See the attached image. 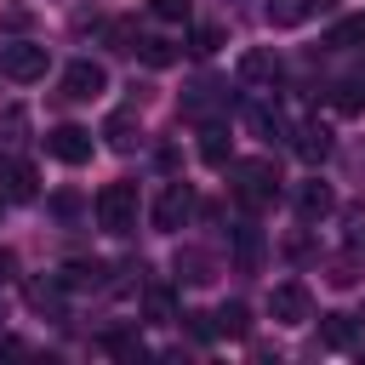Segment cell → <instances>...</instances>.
Returning <instances> with one entry per match:
<instances>
[{"label": "cell", "mask_w": 365, "mask_h": 365, "mask_svg": "<svg viewBox=\"0 0 365 365\" xmlns=\"http://www.w3.org/2000/svg\"><path fill=\"white\" fill-rule=\"evenodd\" d=\"M97 228L114 234V240L137 228V182H103V194H97Z\"/></svg>", "instance_id": "6da1fadb"}, {"label": "cell", "mask_w": 365, "mask_h": 365, "mask_svg": "<svg viewBox=\"0 0 365 365\" xmlns=\"http://www.w3.org/2000/svg\"><path fill=\"white\" fill-rule=\"evenodd\" d=\"M234 194H240V205H268L274 194H279V165L274 160H234Z\"/></svg>", "instance_id": "7a4b0ae2"}, {"label": "cell", "mask_w": 365, "mask_h": 365, "mask_svg": "<svg viewBox=\"0 0 365 365\" xmlns=\"http://www.w3.org/2000/svg\"><path fill=\"white\" fill-rule=\"evenodd\" d=\"M0 74L17 80V86L46 80V46H34V40H11V46H0Z\"/></svg>", "instance_id": "3957f363"}, {"label": "cell", "mask_w": 365, "mask_h": 365, "mask_svg": "<svg viewBox=\"0 0 365 365\" xmlns=\"http://www.w3.org/2000/svg\"><path fill=\"white\" fill-rule=\"evenodd\" d=\"M268 314H274V325H308V319H314L308 285H302V279H279V285L268 291Z\"/></svg>", "instance_id": "277c9868"}, {"label": "cell", "mask_w": 365, "mask_h": 365, "mask_svg": "<svg viewBox=\"0 0 365 365\" xmlns=\"http://www.w3.org/2000/svg\"><path fill=\"white\" fill-rule=\"evenodd\" d=\"M103 91H108V68H103V63L80 57V63L63 68V97H68V103H91V97H103Z\"/></svg>", "instance_id": "5b68a950"}, {"label": "cell", "mask_w": 365, "mask_h": 365, "mask_svg": "<svg viewBox=\"0 0 365 365\" xmlns=\"http://www.w3.org/2000/svg\"><path fill=\"white\" fill-rule=\"evenodd\" d=\"M46 154L63 160V165H86L91 160V131L86 125H51L46 131Z\"/></svg>", "instance_id": "8992f818"}, {"label": "cell", "mask_w": 365, "mask_h": 365, "mask_svg": "<svg viewBox=\"0 0 365 365\" xmlns=\"http://www.w3.org/2000/svg\"><path fill=\"white\" fill-rule=\"evenodd\" d=\"M188 211H194V188L188 182H165V194L154 200V228L160 234H177L188 222Z\"/></svg>", "instance_id": "52a82bcc"}, {"label": "cell", "mask_w": 365, "mask_h": 365, "mask_svg": "<svg viewBox=\"0 0 365 365\" xmlns=\"http://www.w3.org/2000/svg\"><path fill=\"white\" fill-rule=\"evenodd\" d=\"M0 194L6 200H34L40 194V171L29 160H0Z\"/></svg>", "instance_id": "ba28073f"}, {"label": "cell", "mask_w": 365, "mask_h": 365, "mask_svg": "<svg viewBox=\"0 0 365 365\" xmlns=\"http://www.w3.org/2000/svg\"><path fill=\"white\" fill-rule=\"evenodd\" d=\"M57 285H63V291H97V285H108V262H97V257H74V262H63Z\"/></svg>", "instance_id": "9c48e42d"}, {"label": "cell", "mask_w": 365, "mask_h": 365, "mask_svg": "<svg viewBox=\"0 0 365 365\" xmlns=\"http://www.w3.org/2000/svg\"><path fill=\"white\" fill-rule=\"evenodd\" d=\"M103 137H108V148H120V154H131V148L143 143V120H137L131 108H114V114L103 120Z\"/></svg>", "instance_id": "30bf717a"}, {"label": "cell", "mask_w": 365, "mask_h": 365, "mask_svg": "<svg viewBox=\"0 0 365 365\" xmlns=\"http://www.w3.org/2000/svg\"><path fill=\"white\" fill-rule=\"evenodd\" d=\"M240 80H245V86H274V80H279V57H274L268 46H251V51L240 57Z\"/></svg>", "instance_id": "8fae6325"}, {"label": "cell", "mask_w": 365, "mask_h": 365, "mask_svg": "<svg viewBox=\"0 0 365 365\" xmlns=\"http://www.w3.org/2000/svg\"><path fill=\"white\" fill-rule=\"evenodd\" d=\"M177 279H188V285L217 279V257H211V251H200V245H182V251H177Z\"/></svg>", "instance_id": "7c38bea8"}, {"label": "cell", "mask_w": 365, "mask_h": 365, "mask_svg": "<svg viewBox=\"0 0 365 365\" xmlns=\"http://www.w3.org/2000/svg\"><path fill=\"white\" fill-rule=\"evenodd\" d=\"M319 342L336 348V354L354 348V342H359V319H354V314H325V319H319Z\"/></svg>", "instance_id": "4fadbf2b"}, {"label": "cell", "mask_w": 365, "mask_h": 365, "mask_svg": "<svg viewBox=\"0 0 365 365\" xmlns=\"http://www.w3.org/2000/svg\"><path fill=\"white\" fill-rule=\"evenodd\" d=\"M200 160H205V165H228V160H234L228 125H205V131H200Z\"/></svg>", "instance_id": "5bb4252c"}, {"label": "cell", "mask_w": 365, "mask_h": 365, "mask_svg": "<svg viewBox=\"0 0 365 365\" xmlns=\"http://www.w3.org/2000/svg\"><path fill=\"white\" fill-rule=\"evenodd\" d=\"M331 205H336V200H331L325 182H302V188H297V217H302V222H319Z\"/></svg>", "instance_id": "9a60e30c"}, {"label": "cell", "mask_w": 365, "mask_h": 365, "mask_svg": "<svg viewBox=\"0 0 365 365\" xmlns=\"http://www.w3.org/2000/svg\"><path fill=\"white\" fill-rule=\"evenodd\" d=\"M331 148H336V143H331V125H302V131H297V154H302L308 165H319Z\"/></svg>", "instance_id": "2e32d148"}, {"label": "cell", "mask_w": 365, "mask_h": 365, "mask_svg": "<svg viewBox=\"0 0 365 365\" xmlns=\"http://www.w3.org/2000/svg\"><path fill=\"white\" fill-rule=\"evenodd\" d=\"M143 308H148L154 325H171V319H177V291H171V285H148V291H143Z\"/></svg>", "instance_id": "e0dca14e"}, {"label": "cell", "mask_w": 365, "mask_h": 365, "mask_svg": "<svg viewBox=\"0 0 365 365\" xmlns=\"http://www.w3.org/2000/svg\"><path fill=\"white\" fill-rule=\"evenodd\" d=\"M211 319H217L222 336H251V308H245V302H222Z\"/></svg>", "instance_id": "ac0fdd59"}, {"label": "cell", "mask_w": 365, "mask_h": 365, "mask_svg": "<svg viewBox=\"0 0 365 365\" xmlns=\"http://www.w3.org/2000/svg\"><path fill=\"white\" fill-rule=\"evenodd\" d=\"M234 257H240V268H257V262H262V234H257L251 222L234 228Z\"/></svg>", "instance_id": "d6986e66"}, {"label": "cell", "mask_w": 365, "mask_h": 365, "mask_svg": "<svg viewBox=\"0 0 365 365\" xmlns=\"http://www.w3.org/2000/svg\"><path fill=\"white\" fill-rule=\"evenodd\" d=\"M331 108H336V114H365V86H359V80L331 86Z\"/></svg>", "instance_id": "ffe728a7"}, {"label": "cell", "mask_w": 365, "mask_h": 365, "mask_svg": "<svg viewBox=\"0 0 365 365\" xmlns=\"http://www.w3.org/2000/svg\"><path fill=\"white\" fill-rule=\"evenodd\" d=\"M314 11V0H268V23L274 29H291V23H302Z\"/></svg>", "instance_id": "44dd1931"}, {"label": "cell", "mask_w": 365, "mask_h": 365, "mask_svg": "<svg viewBox=\"0 0 365 365\" xmlns=\"http://www.w3.org/2000/svg\"><path fill=\"white\" fill-rule=\"evenodd\" d=\"M354 40H365V17H342V23H331V34H325L331 51H348Z\"/></svg>", "instance_id": "7402d4cb"}, {"label": "cell", "mask_w": 365, "mask_h": 365, "mask_svg": "<svg viewBox=\"0 0 365 365\" xmlns=\"http://www.w3.org/2000/svg\"><path fill=\"white\" fill-rule=\"evenodd\" d=\"M137 46H143V63L148 68H171L177 63V46L171 40H137Z\"/></svg>", "instance_id": "603a6c76"}, {"label": "cell", "mask_w": 365, "mask_h": 365, "mask_svg": "<svg viewBox=\"0 0 365 365\" xmlns=\"http://www.w3.org/2000/svg\"><path fill=\"white\" fill-rule=\"evenodd\" d=\"M217 91H222V86H211V80H200V86H194V91L182 97V114H188V120H194V114H205V108L217 103Z\"/></svg>", "instance_id": "cb8c5ba5"}, {"label": "cell", "mask_w": 365, "mask_h": 365, "mask_svg": "<svg viewBox=\"0 0 365 365\" xmlns=\"http://www.w3.org/2000/svg\"><path fill=\"white\" fill-rule=\"evenodd\" d=\"M331 285H359V257L354 251H342V257H331V274H325Z\"/></svg>", "instance_id": "d4e9b609"}, {"label": "cell", "mask_w": 365, "mask_h": 365, "mask_svg": "<svg viewBox=\"0 0 365 365\" xmlns=\"http://www.w3.org/2000/svg\"><path fill=\"white\" fill-rule=\"evenodd\" d=\"M103 348H108V354H120V359H143V342H137L131 331H108V336H103Z\"/></svg>", "instance_id": "484cf974"}, {"label": "cell", "mask_w": 365, "mask_h": 365, "mask_svg": "<svg viewBox=\"0 0 365 365\" xmlns=\"http://www.w3.org/2000/svg\"><path fill=\"white\" fill-rule=\"evenodd\" d=\"M217 46H222V29H194V34H188V51H194V57H211Z\"/></svg>", "instance_id": "4316f807"}, {"label": "cell", "mask_w": 365, "mask_h": 365, "mask_svg": "<svg viewBox=\"0 0 365 365\" xmlns=\"http://www.w3.org/2000/svg\"><path fill=\"white\" fill-rule=\"evenodd\" d=\"M251 125H257V137H262V143L285 137V120H279V114H268V108H257V114H251Z\"/></svg>", "instance_id": "83f0119b"}, {"label": "cell", "mask_w": 365, "mask_h": 365, "mask_svg": "<svg viewBox=\"0 0 365 365\" xmlns=\"http://www.w3.org/2000/svg\"><path fill=\"white\" fill-rule=\"evenodd\" d=\"M51 211H57V217H74V211H80V194H74V188L51 194Z\"/></svg>", "instance_id": "f1b7e54d"}, {"label": "cell", "mask_w": 365, "mask_h": 365, "mask_svg": "<svg viewBox=\"0 0 365 365\" xmlns=\"http://www.w3.org/2000/svg\"><path fill=\"white\" fill-rule=\"evenodd\" d=\"M154 17H165V23L188 17V0H154Z\"/></svg>", "instance_id": "f546056e"}, {"label": "cell", "mask_w": 365, "mask_h": 365, "mask_svg": "<svg viewBox=\"0 0 365 365\" xmlns=\"http://www.w3.org/2000/svg\"><path fill=\"white\" fill-rule=\"evenodd\" d=\"M11 279H17V251L0 245V285H11Z\"/></svg>", "instance_id": "4dcf8cb0"}, {"label": "cell", "mask_w": 365, "mask_h": 365, "mask_svg": "<svg viewBox=\"0 0 365 365\" xmlns=\"http://www.w3.org/2000/svg\"><path fill=\"white\" fill-rule=\"evenodd\" d=\"M348 240H365V205L348 211Z\"/></svg>", "instance_id": "1f68e13d"}, {"label": "cell", "mask_w": 365, "mask_h": 365, "mask_svg": "<svg viewBox=\"0 0 365 365\" xmlns=\"http://www.w3.org/2000/svg\"><path fill=\"white\" fill-rule=\"evenodd\" d=\"M314 6H336V0H314Z\"/></svg>", "instance_id": "d6a6232c"}]
</instances>
